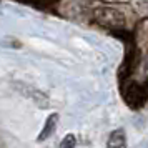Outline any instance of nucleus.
Wrapping results in <instances>:
<instances>
[{
    "mask_svg": "<svg viewBox=\"0 0 148 148\" xmlns=\"http://www.w3.org/2000/svg\"><path fill=\"white\" fill-rule=\"evenodd\" d=\"M95 20L105 28H121L125 25V15L118 8L113 7H100L95 10Z\"/></svg>",
    "mask_w": 148,
    "mask_h": 148,
    "instance_id": "obj_1",
    "label": "nucleus"
},
{
    "mask_svg": "<svg viewBox=\"0 0 148 148\" xmlns=\"http://www.w3.org/2000/svg\"><path fill=\"white\" fill-rule=\"evenodd\" d=\"M107 148H128L127 145V135L123 128H116L113 130L107 141Z\"/></svg>",
    "mask_w": 148,
    "mask_h": 148,
    "instance_id": "obj_2",
    "label": "nucleus"
},
{
    "mask_svg": "<svg viewBox=\"0 0 148 148\" xmlns=\"http://www.w3.org/2000/svg\"><path fill=\"white\" fill-rule=\"evenodd\" d=\"M57 120H58V115H57V113H52V115H50V116L47 118V121H45L43 128H42L40 135L37 136V140H38V141H43V140H47L48 136H52V133H53L55 128H57Z\"/></svg>",
    "mask_w": 148,
    "mask_h": 148,
    "instance_id": "obj_3",
    "label": "nucleus"
},
{
    "mask_svg": "<svg viewBox=\"0 0 148 148\" xmlns=\"http://www.w3.org/2000/svg\"><path fill=\"white\" fill-rule=\"evenodd\" d=\"M75 145H77V140H75V135L68 133L63 136V140L60 141V145H58V148H75Z\"/></svg>",
    "mask_w": 148,
    "mask_h": 148,
    "instance_id": "obj_4",
    "label": "nucleus"
}]
</instances>
